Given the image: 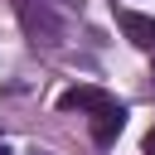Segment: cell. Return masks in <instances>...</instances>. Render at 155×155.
<instances>
[{
    "mask_svg": "<svg viewBox=\"0 0 155 155\" xmlns=\"http://www.w3.org/2000/svg\"><path fill=\"white\" fill-rule=\"evenodd\" d=\"M19 19H24L34 44H58L63 39V19L48 10V0H19Z\"/></svg>",
    "mask_w": 155,
    "mask_h": 155,
    "instance_id": "obj_1",
    "label": "cell"
},
{
    "mask_svg": "<svg viewBox=\"0 0 155 155\" xmlns=\"http://www.w3.org/2000/svg\"><path fill=\"white\" fill-rule=\"evenodd\" d=\"M58 107H63V111H87V116H97V111L116 107V97L102 92V87H68V92L58 97Z\"/></svg>",
    "mask_w": 155,
    "mask_h": 155,
    "instance_id": "obj_2",
    "label": "cell"
},
{
    "mask_svg": "<svg viewBox=\"0 0 155 155\" xmlns=\"http://www.w3.org/2000/svg\"><path fill=\"white\" fill-rule=\"evenodd\" d=\"M121 126H126V107H121V102H116V107H107V111H97V116L87 121V131H92V140H97V145H116Z\"/></svg>",
    "mask_w": 155,
    "mask_h": 155,
    "instance_id": "obj_3",
    "label": "cell"
},
{
    "mask_svg": "<svg viewBox=\"0 0 155 155\" xmlns=\"http://www.w3.org/2000/svg\"><path fill=\"white\" fill-rule=\"evenodd\" d=\"M116 24H121V34H126L136 48H150V53H155V19H150V15L121 10V15H116Z\"/></svg>",
    "mask_w": 155,
    "mask_h": 155,
    "instance_id": "obj_4",
    "label": "cell"
},
{
    "mask_svg": "<svg viewBox=\"0 0 155 155\" xmlns=\"http://www.w3.org/2000/svg\"><path fill=\"white\" fill-rule=\"evenodd\" d=\"M140 150H145V155H155V131L145 136V145H140Z\"/></svg>",
    "mask_w": 155,
    "mask_h": 155,
    "instance_id": "obj_5",
    "label": "cell"
},
{
    "mask_svg": "<svg viewBox=\"0 0 155 155\" xmlns=\"http://www.w3.org/2000/svg\"><path fill=\"white\" fill-rule=\"evenodd\" d=\"M0 155H10V150H5V145H0Z\"/></svg>",
    "mask_w": 155,
    "mask_h": 155,
    "instance_id": "obj_6",
    "label": "cell"
}]
</instances>
